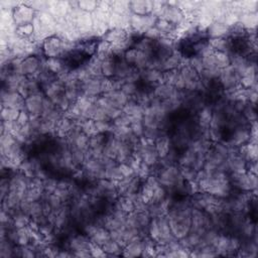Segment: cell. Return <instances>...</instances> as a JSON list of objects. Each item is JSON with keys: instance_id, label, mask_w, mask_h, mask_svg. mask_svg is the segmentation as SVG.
<instances>
[{"instance_id": "obj_1", "label": "cell", "mask_w": 258, "mask_h": 258, "mask_svg": "<svg viewBox=\"0 0 258 258\" xmlns=\"http://www.w3.org/2000/svg\"><path fill=\"white\" fill-rule=\"evenodd\" d=\"M153 175L156 177L158 183L170 194L175 190V188L184 181L182 178L180 165L176 164H157L153 168Z\"/></svg>"}, {"instance_id": "obj_2", "label": "cell", "mask_w": 258, "mask_h": 258, "mask_svg": "<svg viewBox=\"0 0 258 258\" xmlns=\"http://www.w3.org/2000/svg\"><path fill=\"white\" fill-rule=\"evenodd\" d=\"M74 44H70L57 34L46 38L40 44L41 55L46 59L64 58L74 49Z\"/></svg>"}, {"instance_id": "obj_3", "label": "cell", "mask_w": 258, "mask_h": 258, "mask_svg": "<svg viewBox=\"0 0 258 258\" xmlns=\"http://www.w3.org/2000/svg\"><path fill=\"white\" fill-rule=\"evenodd\" d=\"M242 240L233 234L219 233L214 247L218 256H236Z\"/></svg>"}, {"instance_id": "obj_4", "label": "cell", "mask_w": 258, "mask_h": 258, "mask_svg": "<svg viewBox=\"0 0 258 258\" xmlns=\"http://www.w3.org/2000/svg\"><path fill=\"white\" fill-rule=\"evenodd\" d=\"M157 18L164 19L176 27L181 26L188 21L186 14L176 4V2H163L157 14Z\"/></svg>"}, {"instance_id": "obj_5", "label": "cell", "mask_w": 258, "mask_h": 258, "mask_svg": "<svg viewBox=\"0 0 258 258\" xmlns=\"http://www.w3.org/2000/svg\"><path fill=\"white\" fill-rule=\"evenodd\" d=\"M229 181L233 191L237 192H257V176L247 173L229 174Z\"/></svg>"}, {"instance_id": "obj_6", "label": "cell", "mask_w": 258, "mask_h": 258, "mask_svg": "<svg viewBox=\"0 0 258 258\" xmlns=\"http://www.w3.org/2000/svg\"><path fill=\"white\" fill-rule=\"evenodd\" d=\"M45 57L37 55L25 56L20 60L18 66V72L20 75L26 78H35L41 68L45 65Z\"/></svg>"}, {"instance_id": "obj_7", "label": "cell", "mask_w": 258, "mask_h": 258, "mask_svg": "<svg viewBox=\"0 0 258 258\" xmlns=\"http://www.w3.org/2000/svg\"><path fill=\"white\" fill-rule=\"evenodd\" d=\"M157 19L158 18L153 14H147V15L131 14L130 19H129L130 30H132L138 35H143L148 29L155 26Z\"/></svg>"}, {"instance_id": "obj_8", "label": "cell", "mask_w": 258, "mask_h": 258, "mask_svg": "<svg viewBox=\"0 0 258 258\" xmlns=\"http://www.w3.org/2000/svg\"><path fill=\"white\" fill-rule=\"evenodd\" d=\"M210 228H213L210 215L204 210L192 208L191 231L203 234L207 229Z\"/></svg>"}, {"instance_id": "obj_9", "label": "cell", "mask_w": 258, "mask_h": 258, "mask_svg": "<svg viewBox=\"0 0 258 258\" xmlns=\"http://www.w3.org/2000/svg\"><path fill=\"white\" fill-rule=\"evenodd\" d=\"M103 81L104 77L96 76L89 77L81 82L82 93L89 98H98L103 95Z\"/></svg>"}, {"instance_id": "obj_10", "label": "cell", "mask_w": 258, "mask_h": 258, "mask_svg": "<svg viewBox=\"0 0 258 258\" xmlns=\"http://www.w3.org/2000/svg\"><path fill=\"white\" fill-rule=\"evenodd\" d=\"M240 80H241V76L230 65L229 67L221 70L218 82L221 86V88L225 92V91H230L238 88L240 86Z\"/></svg>"}, {"instance_id": "obj_11", "label": "cell", "mask_w": 258, "mask_h": 258, "mask_svg": "<svg viewBox=\"0 0 258 258\" xmlns=\"http://www.w3.org/2000/svg\"><path fill=\"white\" fill-rule=\"evenodd\" d=\"M36 11L26 3H19L12 10V19L16 26L32 23L36 16Z\"/></svg>"}, {"instance_id": "obj_12", "label": "cell", "mask_w": 258, "mask_h": 258, "mask_svg": "<svg viewBox=\"0 0 258 258\" xmlns=\"http://www.w3.org/2000/svg\"><path fill=\"white\" fill-rule=\"evenodd\" d=\"M141 184L142 180L137 175L126 177L116 184L117 192L119 196H129L137 194L140 190Z\"/></svg>"}, {"instance_id": "obj_13", "label": "cell", "mask_w": 258, "mask_h": 258, "mask_svg": "<svg viewBox=\"0 0 258 258\" xmlns=\"http://www.w3.org/2000/svg\"><path fill=\"white\" fill-rule=\"evenodd\" d=\"M45 99L46 95L44 92L29 95L24 99V110H26L30 116H41Z\"/></svg>"}, {"instance_id": "obj_14", "label": "cell", "mask_w": 258, "mask_h": 258, "mask_svg": "<svg viewBox=\"0 0 258 258\" xmlns=\"http://www.w3.org/2000/svg\"><path fill=\"white\" fill-rule=\"evenodd\" d=\"M1 107H9L17 110L24 109V98L17 91L1 90Z\"/></svg>"}, {"instance_id": "obj_15", "label": "cell", "mask_w": 258, "mask_h": 258, "mask_svg": "<svg viewBox=\"0 0 258 258\" xmlns=\"http://www.w3.org/2000/svg\"><path fill=\"white\" fill-rule=\"evenodd\" d=\"M145 87L153 89L157 85L163 83V72L156 69H145L140 71V81Z\"/></svg>"}, {"instance_id": "obj_16", "label": "cell", "mask_w": 258, "mask_h": 258, "mask_svg": "<svg viewBox=\"0 0 258 258\" xmlns=\"http://www.w3.org/2000/svg\"><path fill=\"white\" fill-rule=\"evenodd\" d=\"M147 237L137 238L135 240L128 242L123 248L122 256H125V257H139V256H141L143 250L145 249V240H146Z\"/></svg>"}, {"instance_id": "obj_17", "label": "cell", "mask_w": 258, "mask_h": 258, "mask_svg": "<svg viewBox=\"0 0 258 258\" xmlns=\"http://www.w3.org/2000/svg\"><path fill=\"white\" fill-rule=\"evenodd\" d=\"M105 100L108 102V104L116 109H120L122 110L123 107L125 106V104L130 100L131 98H129L126 94H124L120 89H116V90H112L108 93H105L102 95Z\"/></svg>"}, {"instance_id": "obj_18", "label": "cell", "mask_w": 258, "mask_h": 258, "mask_svg": "<svg viewBox=\"0 0 258 258\" xmlns=\"http://www.w3.org/2000/svg\"><path fill=\"white\" fill-rule=\"evenodd\" d=\"M257 253H258L257 238H251V239L242 240L241 246H240L236 256L254 258L257 256Z\"/></svg>"}, {"instance_id": "obj_19", "label": "cell", "mask_w": 258, "mask_h": 258, "mask_svg": "<svg viewBox=\"0 0 258 258\" xmlns=\"http://www.w3.org/2000/svg\"><path fill=\"white\" fill-rule=\"evenodd\" d=\"M122 113L127 115L131 120L142 119L144 114V107L139 104L135 99L131 98L123 107Z\"/></svg>"}, {"instance_id": "obj_20", "label": "cell", "mask_w": 258, "mask_h": 258, "mask_svg": "<svg viewBox=\"0 0 258 258\" xmlns=\"http://www.w3.org/2000/svg\"><path fill=\"white\" fill-rule=\"evenodd\" d=\"M210 48L215 52L230 54L232 52V41L228 37H216L208 39Z\"/></svg>"}, {"instance_id": "obj_21", "label": "cell", "mask_w": 258, "mask_h": 258, "mask_svg": "<svg viewBox=\"0 0 258 258\" xmlns=\"http://www.w3.org/2000/svg\"><path fill=\"white\" fill-rule=\"evenodd\" d=\"M230 27L223 24L219 21H213L212 24L207 28L206 32L208 38H216V37H228Z\"/></svg>"}, {"instance_id": "obj_22", "label": "cell", "mask_w": 258, "mask_h": 258, "mask_svg": "<svg viewBox=\"0 0 258 258\" xmlns=\"http://www.w3.org/2000/svg\"><path fill=\"white\" fill-rule=\"evenodd\" d=\"M257 21H258L257 12L242 11L239 14L238 23L240 25H242L247 31H254V30H256Z\"/></svg>"}, {"instance_id": "obj_23", "label": "cell", "mask_w": 258, "mask_h": 258, "mask_svg": "<svg viewBox=\"0 0 258 258\" xmlns=\"http://www.w3.org/2000/svg\"><path fill=\"white\" fill-rule=\"evenodd\" d=\"M153 6L154 2L152 1H131L130 11L136 15H147L152 13Z\"/></svg>"}, {"instance_id": "obj_24", "label": "cell", "mask_w": 258, "mask_h": 258, "mask_svg": "<svg viewBox=\"0 0 258 258\" xmlns=\"http://www.w3.org/2000/svg\"><path fill=\"white\" fill-rule=\"evenodd\" d=\"M117 57L115 55H112L104 60H101V75L104 78H109L112 79L115 74V69H116V62H117Z\"/></svg>"}, {"instance_id": "obj_25", "label": "cell", "mask_w": 258, "mask_h": 258, "mask_svg": "<svg viewBox=\"0 0 258 258\" xmlns=\"http://www.w3.org/2000/svg\"><path fill=\"white\" fill-rule=\"evenodd\" d=\"M15 246L16 245L6 237H1V243H0V256L2 258L14 257Z\"/></svg>"}, {"instance_id": "obj_26", "label": "cell", "mask_w": 258, "mask_h": 258, "mask_svg": "<svg viewBox=\"0 0 258 258\" xmlns=\"http://www.w3.org/2000/svg\"><path fill=\"white\" fill-rule=\"evenodd\" d=\"M120 90L126 94L129 98H134L139 90V82L138 83H133V82H123L120 86Z\"/></svg>"}, {"instance_id": "obj_27", "label": "cell", "mask_w": 258, "mask_h": 258, "mask_svg": "<svg viewBox=\"0 0 258 258\" xmlns=\"http://www.w3.org/2000/svg\"><path fill=\"white\" fill-rule=\"evenodd\" d=\"M15 33H16L17 36H19L22 39H27V40L34 41V38H33V36H34V27H33L32 23L24 24V25H21V26H16Z\"/></svg>"}, {"instance_id": "obj_28", "label": "cell", "mask_w": 258, "mask_h": 258, "mask_svg": "<svg viewBox=\"0 0 258 258\" xmlns=\"http://www.w3.org/2000/svg\"><path fill=\"white\" fill-rule=\"evenodd\" d=\"M102 248L108 256H122L123 247L113 239H110L106 244L102 246Z\"/></svg>"}, {"instance_id": "obj_29", "label": "cell", "mask_w": 258, "mask_h": 258, "mask_svg": "<svg viewBox=\"0 0 258 258\" xmlns=\"http://www.w3.org/2000/svg\"><path fill=\"white\" fill-rule=\"evenodd\" d=\"M45 191L42 188L39 187H33L30 186L27 191L25 192L23 200H26L28 202H35V201H41L44 198Z\"/></svg>"}, {"instance_id": "obj_30", "label": "cell", "mask_w": 258, "mask_h": 258, "mask_svg": "<svg viewBox=\"0 0 258 258\" xmlns=\"http://www.w3.org/2000/svg\"><path fill=\"white\" fill-rule=\"evenodd\" d=\"M111 11L120 15H131L130 2L113 1L111 2Z\"/></svg>"}, {"instance_id": "obj_31", "label": "cell", "mask_w": 258, "mask_h": 258, "mask_svg": "<svg viewBox=\"0 0 258 258\" xmlns=\"http://www.w3.org/2000/svg\"><path fill=\"white\" fill-rule=\"evenodd\" d=\"M214 58H215V63H216V67L219 70L227 68V67H229L231 65L230 55L227 54V53L215 52L214 51Z\"/></svg>"}, {"instance_id": "obj_32", "label": "cell", "mask_w": 258, "mask_h": 258, "mask_svg": "<svg viewBox=\"0 0 258 258\" xmlns=\"http://www.w3.org/2000/svg\"><path fill=\"white\" fill-rule=\"evenodd\" d=\"M20 111L21 110L9 108V107H1V113H0V116H1V121H4V122L16 121L19 116Z\"/></svg>"}, {"instance_id": "obj_33", "label": "cell", "mask_w": 258, "mask_h": 258, "mask_svg": "<svg viewBox=\"0 0 258 258\" xmlns=\"http://www.w3.org/2000/svg\"><path fill=\"white\" fill-rule=\"evenodd\" d=\"M241 114L250 124L257 122V111H256L255 104H251V103L247 102V104L243 108Z\"/></svg>"}, {"instance_id": "obj_34", "label": "cell", "mask_w": 258, "mask_h": 258, "mask_svg": "<svg viewBox=\"0 0 258 258\" xmlns=\"http://www.w3.org/2000/svg\"><path fill=\"white\" fill-rule=\"evenodd\" d=\"M129 127H130L131 132H132V134L134 136H136L138 138H142L143 137L145 127H144V124L142 122V119H133V120H131Z\"/></svg>"}, {"instance_id": "obj_35", "label": "cell", "mask_w": 258, "mask_h": 258, "mask_svg": "<svg viewBox=\"0 0 258 258\" xmlns=\"http://www.w3.org/2000/svg\"><path fill=\"white\" fill-rule=\"evenodd\" d=\"M182 178L188 183H196L198 170L189 166H180Z\"/></svg>"}, {"instance_id": "obj_36", "label": "cell", "mask_w": 258, "mask_h": 258, "mask_svg": "<svg viewBox=\"0 0 258 258\" xmlns=\"http://www.w3.org/2000/svg\"><path fill=\"white\" fill-rule=\"evenodd\" d=\"M98 7V1H88V0H83V1H79L78 2V8L89 12V13H93Z\"/></svg>"}, {"instance_id": "obj_37", "label": "cell", "mask_w": 258, "mask_h": 258, "mask_svg": "<svg viewBox=\"0 0 258 258\" xmlns=\"http://www.w3.org/2000/svg\"><path fill=\"white\" fill-rule=\"evenodd\" d=\"M90 253L92 257H107L108 255L104 252L103 248L97 244L91 242L90 244Z\"/></svg>"}, {"instance_id": "obj_38", "label": "cell", "mask_w": 258, "mask_h": 258, "mask_svg": "<svg viewBox=\"0 0 258 258\" xmlns=\"http://www.w3.org/2000/svg\"><path fill=\"white\" fill-rule=\"evenodd\" d=\"M30 117H31L30 114H29L26 110L23 109V110L20 111L19 116H18L16 122H17V124H18L19 126H25V125L28 124V122H29V120H30Z\"/></svg>"}, {"instance_id": "obj_39", "label": "cell", "mask_w": 258, "mask_h": 258, "mask_svg": "<svg viewBox=\"0 0 258 258\" xmlns=\"http://www.w3.org/2000/svg\"><path fill=\"white\" fill-rule=\"evenodd\" d=\"M143 36H145V37H147V38H149V39H151V40H154V41H156V40H158V39H160V38L162 37L161 34L159 33V31L156 29L155 26L152 27V28H150V29H148V30L143 34Z\"/></svg>"}, {"instance_id": "obj_40", "label": "cell", "mask_w": 258, "mask_h": 258, "mask_svg": "<svg viewBox=\"0 0 258 258\" xmlns=\"http://www.w3.org/2000/svg\"><path fill=\"white\" fill-rule=\"evenodd\" d=\"M246 171H247V173L252 174V175H255V176L258 175V163H257V159L251 160V161H248V162H247Z\"/></svg>"}]
</instances>
